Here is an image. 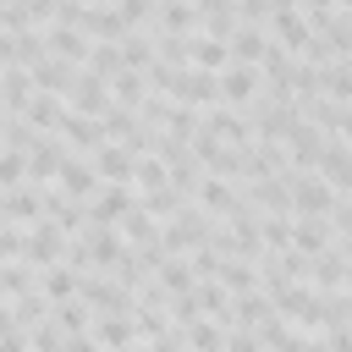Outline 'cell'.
Masks as SVG:
<instances>
[{
    "mask_svg": "<svg viewBox=\"0 0 352 352\" xmlns=\"http://www.w3.org/2000/svg\"><path fill=\"white\" fill-rule=\"evenodd\" d=\"M214 231H220V220L214 214H204L192 198L165 220V236H160V248L165 253H182V258H192L198 248H214Z\"/></svg>",
    "mask_w": 352,
    "mask_h": 352,
    "instance_id": "1",
    "label": "cell"
},
{
    "mask_svg": "<svg viewBox=\"0 0 352 352\" xmlns=\"http://www.w3.org/2000/svg\"><path fill=\"white\" fill-rule=\"evenodd\" d=\"M286 182H292V209H297V220H330V214H336L341 192H336L319 170H286Z\"/></svg>",
    "mask_w": 352,
    "mask_h": 352,
    "instance_id": "2",
    "label": "cell"
},
{
    "mask_svg": "<svg viewBox=\"0 0 352 352\" xmlns=\"http://www.w3.org/2000/svg\"><path fill=\"white\" fill-rule=\"evenodd\" d=\"M324 297L330 292H314V286H292V292H280L275 297V314L286 319V324H297V330H324Z\"/></svg>",
    "mask_w": 352,
    "mask_h": 352,
    "instance_id": "3",
    "label": "cell"
},
{
    "mask_svg": "<svg viewBox=\"0 0 352 352\" xmlns=\"http://www.w3.org/2000/svg\"><path fill=\"white\" fill-rule=\"evenodd\" d=\"M66 110H77V116H99V121H104V116L116 110V94H110V82H104L99 72L82 66L77 82H72V94H66Z\"/></svg>",
    "mask_w": 352,
    "mask_h": 352,
    "instance_id": "4",
    "label": "cell"
},
{
    "mask_svg": "<svg viewBox=\"0 0 352 352\" xmlns=\"http://www.w3.org/2000/svg\"><path fill=\"white\" fill-rule=\"evenodd\" d=\"M72 154H99V148H110V132H104V121L99 116H77V110H66V121H60V132H55Z\"/></svg>",
    "mask_w": 352,
    "mask_h": 352,
    "instance_id": "5",
    "label": "cell"
},
{
    "mask_svg": "<svg viewBox=\"0 0 352 352\" xmlns=\"http://www.w3.org/2000/svg\"><path fill=\"white\" fill-rule=\"evenodd\" d=\"M220 94H226L231 110H253L270 88H264V72H258V66H226V72H220Z\"/></svg>",
    "mask_w": 352,
    "mask_h": 352,
    "instance_id": "6",
    "label": "cell"
},
{
    "mask_svg": "<svg viewBox=\"0 0 352 352\" xmlns=\"http://www.w3.org/2000/svg\"><path fill=\"white\" fill-rule=\"evenodd\" d=\"M204 126H209L220 143H231V148H253V143H258V121H253L248 110H231V104L209 110V116H204Z\"/></svg>",
    "mask_w": 352,
    "mask_h": 352,
    "instance_id": "7",
    "label": "cell"
},
{
    "mask_svg": "<svg viewBox=\"0 0 352 352\" xmlns=\"http://www.w3.org/2000/svg\"><path fill=\"white\" fill-rule=\"evenodd\" d=\"M292 286H308V253H264V292L280 297Z\"/></svg>",
    "mask_w": 352,
    "mask_h": 352,
    "instance_id": "8",
    "label": "cell"
},
{
    "mask_svg": "<svg viewBox=\"0 0 352 352\" xmlns=\"http://www.w3.org/2000/svg\"><path fill=\"white\" fill-rule=\"evenodd\" d=\"M82 297L94 302V314H138V292L121 286L116 275H88L82 280Z\"/></svg>",
    "mask_w": 352,
    "mask_h": 352,
    "instance_id": "9",
    "label": "cell"
},
{
    "mask_svg": "<svg viewBox=\"0 0 352 352\" xmlns=\"http://www.w3.org/2000/svg\"><path fill=\"white\" fill-rule=\"evenodd\" d=\"M192 204H198L204 214H214V220H231L248 198H242V187H236V182H226V176H204V182H198V192H192Z\"/></svg>",
    "mask_w": 352,
    "mask_h": 352,
    "instance_id": "10",
    "label": "cell"
},
{
    "mask_svg": "<svg viewBox=\"0 0 352 352\" xmlns=\"http://www.w3.org/2000/svg\"><path fill=\"white\" fill-rule=\"evenodd\" d=\"M28 258H33L38 270H50V264H66V258H72V236H66L60 226L38 220V226H28Z\"/></svg>",
    "mask_w": 352,
    "mask_h": 352,
    "instance_id": "11",
    "label": "cell"
},
{
    "mask_svg": "<svg viewBox=\"0 0 352 352\" xmlns=\"http://www.w3.org/2000/svg\"><path fill=\"white\" fill-rule=\"evenodd\" d=\"M242 198H248L258 214H292V220H297V209H292V182H286V176H258V182L242 187Z\"/></svg>",
    "mask_w": 352,
    "mask_h": 352,
    "instance_id": "12",
    "label": "cell"
},
{
    "mask_svg": "<svg viewBox=\"0 0 352 352\" xmlns=\"http://www.w3.org/2000/svg\"><path fill=\"white\" fill-rule=\"evenodd\" d=\"M88 209H94V226H121V220L138 209V187H116V182H104V187L88 198Z\"/></svg>",
    "mask_w": 352,
    "mask_h": 352,
    "instance_id": "13",
    "label": "cell"
},
{
    "mask_svg": "<svg viewBox=\"0 0 352 352\" xmlns=\"http://www.w3.org/2000/svg\"><path fill=\"white\" fill-rule=\"evenodd\" d=\"M44 50H50L55 60L77 66V72L94 60V38H88V33H77V28H44Z\"/></svg>",
    "mask_w": 352,
    "mask_h": 352,
    "instance_id": "14",
    "label": "cell"
},
{
    "mask_svg": "<svg viewBox=\"0 0 352 352\" xmlns=\"http://www.w3.org/2000/svg\"><path fill=\"white\" fill-rule=\"evenodd\" d=\"M55 187H60V192H72V198H82V204H88V198H94V192H99V187H104V176H99V165H94V160H88V154H72V160H66V165H60V176H55Z\"/></svg>",
    "mask_w": 352,
    "mask_h": 352,
    "instance_id": "15",
    "label": "cell"
},
{
    "mask_svg": "<svg viewBox=\"0 0 352 352\" xmlns=\"http://www.w3.org/2000/svg\"><path fill=\"white\" fill-rule=\"evenodd\" d=\"M346 264H352V253L336 242L330 253L308 258V286H314V292H346Z\"/></svg>",
    "mask_w": 352,
    "mask_h": 352,
    "instance_id": "16",
    "label": "cell"
},
{
    "mask_svg": "<svg viewBox=\"0 0 352 352\" xmlns=\"http://www.w3.org/2000/svg\"><path fill=\"white\" fill-rule=\"evenodd\" d=\"M148 33L192 38V33H204V16H198V6H192V0H160V11H154V28H148Z\"/></svg>",
    "mask_w": 352,
    "mask_h": 352,
    "instance_id": "17",
    "label": "cell"
},
{
    "mask_svg": "<svg viewBox=\"0 0 352 352\" xmlns=\"http://www.w3.org/2000/svg\"><path fill=\"white\" fill-rule=\"evenodd\" d=\"M270 38H275L280 50H292V55H308V44H314L308 11H280V16H270Z\"/></svg>",
    "mask_w": 352,
    "mask_h": 352,
    "instance_id": "18",
    "label": "cell"
},
{
    "mask_svg": "<svg viewBox=\"0 0 352 352\" xmlns=\"http://www.w3.org/2000/svg\"><path fill=\"white\" fill-rule=\"evenodd\" d=\"M72 160V148L60 143V138H38V148L28 154V170H33V187H55V176H60V165Z\"/></svg>",
    "mask_w": 352,
    "mask_h": 352,
    "instance_id": "19",
    "label": "cell"
},
{
    "mask_svg": "<svg viewBox=\"0 0 352 352\" xmlns=\"http://www.w3.org/2000/svg\"><path fill=\"white\" fill-rule=\"evenodd\" d=\"M0 220H6V226H38V220H44V187L0 192Z\"/></svg>",
    "mask_w": 352,
    "mask_h": 352,
    "instance_id": "20",
    "label": "cell"
},
{
    "mask_svg": "<svg viewBox=\"0 0 352 352\" xmlns=\"http://www.w3.org/2000/svg\"><path fill=\"white\" fill-rule=\"evenodd\" d=\"M319 176H324L341 198H352V143H346V138H330V143H324V154H319Z\"/></svg>",
    "mask_w": 352,
    "mask_h": 352,
    "instance_id": "21",
    "label": "cell"
},
{
    "mask_svg": "<svg viewBox=\"0 0 352 352\" xmlns=\"http://www.w3.org/2000/svg\"><path fill=\"white\" fill-rule=\"evenodd\" d=\"M270 50H275L270 28H248V22H242V28L231 33V66H264Z\"/></svg>",
    "mask_w": 352,
    "mask_h": 352,
    "instance_id": "22",
    "label": "cell"
},
{
    "mask_svg": "<svg viewBox=\"0 0 352 352\" xmlns=\"http://www.w3.org/2000/svg\"><path fill=\"white\" fill-rule=\"evenodd\" d=\"M94 336H99V346H104V352L143 346V336H138V319H132V314H99V319H94Z\"/></svg>",
    "mask_w": 352,
    "mask_h": 352,
    "instance_id": "23",
    "label": "cell"
},
{
    "mask_svg": "<svg viewBox=\"0 0 352 352\" xmlns=\"http://www.w3.org/2000/svg\"><path fill=\"white\" fill-rule=\"evenodd\" d=\"M38 280H44V270H38L33 258H6V264H0V297H6V302L38 292Z\"/></svg>",
    "mask_w": 352,
    "mask_h": 352,
    "instance_id": "24",
    "label": "cell"
},
{
    "mask_svg": "<svg viewBox=\"0 0 352 352\" xmlns=\"http://www.w3.org/2000/svg\"><path fill=\"white\" fill-rule=\"evenodd\" d=\"M324 143H330V138H324L319 126H308V121H302V126H297V132L286 138V154H292V170H319V154H324Z\"/></svg>",
    "mask_w": 352,
    "mask_h": 352,
    "instance_id": "25",
    "label": "cell"
},
{
    "mask_svg": "<svg viewBox=\"0 0 352 352\" xmlns=\"http://www.w3.org/2000/svg\"><path fill=\"white\" fill-rule=\"evenodd\" d=\"M0 50H6V66H22L33 72L50 50H44V33H0Z\"/></svg>",
    "mask_w": 352,
    "mask_h": 352,
    "instance_id": "26",
    "label": "cell"
},
{
    "mask_svg": "<svg viewBox=\"0 0 352 352\" xmlns=\"http://www.w3.org/2000/svg\"><path fill=\"white\" fill-rule=\"evenodd\" d=\"M94 165H99V176H104V182H116V187H138V182H132V176H138V154H132V148L110 143V148H99V154H94Z\"/></svg>",
    "mask_w": 352,
    "mask_h": 352,
    "instance_id": "27",
    "label": "cell"
},
{
    "mask_svg": "<svg viewBox=\"0 0 352 352\" xmlns=\"http://www.w3.org/2000/svg\"><path fill=\"white\" fill-rule=\"evenodd\" d=\"M302 121H308V126H319L324 138H341V121H346V104H336L330 94H314V99H302Z\"/></svg>",
    "mask_w": 352,
    "mask_h": 352,
    "instance_id": "28",
    "label": "cell"
},
{
    "mask_svg": "<svg viewBox=\"0 0 352 352\" xmlns=\"http://www.w3.org/2000/svg\"><path fill=\"white\" fill-rule=\"evenodd\" d=\"M82 270H72V264H50L44 270V280H38V292L50 297V302H72V297H82Z\"/></svg>",
    "mask_w": 352,
    "mask_h": 352,
    "instance_id": "29",
    "label": "cell"
},
{
    "mask_svg": "<svg viewBox=\"0 0 352 352\" xmlns=\"http://www.w3.org/2000/svg\"><path fill=\"white\" fill-rule=\"evenodd\" d=\"M50 314H55V302H50L44 292H28V297L6 302V324H16V330H38Z\"/></svg>",
    "mask_w": 352,
    "mask_h": 352,
    "instance_id": "30",
    "label": "cell"
},
{
    "mask_svg": "<svg viewBox=\"0 0 352 352\" xmlns=\"http://www.w3.org/2000/svg\"><path fill=\"white\" fill-rule=\"evenodd\" d=\"M33 82H38V94H55V99H66V94H72V82H77V66H66V60L44 55V60L33 66Z\"/></svg>",
    "mask_w": 352,
    "mask_h": 352,
    "instance_id": "31",
    "label": "cell"
},
{
    "mask_svg": "<svg viewBox=\"0 0 352 352\" xmlns=\"http://www.w3.org/2000/svg\"><path fill=\"white\" fill-rule=\"evenodd\" d=\"M116 231H121V236H126L132 248H154V242L165 236V220H154V214H148V209L138 204V209H132V214H126V220H121Z\"/></svg>",
    "mask_w": 352,
    "mask_h": 352,
    "instance_id": "32",
    "label": "cell"
},
{
    "mask_svg": "<svg viewBox=\"0 0 352 352\" xmlns=\"http://www.w3.org/2000/svg\"><path fill=\"white\" fill-rule=\"evenodd\" d=\"M275 319V297L270 292H248V297H236V324L231 330H264Z\"/></svg>",
    "mask_w": 352,
    "mask_h": 352,
    "instance_id": "33",
    "label": "cell"
},
{
    "mask_svg": "<svg viewBox=\"0 0 352 352\" xmlns=\"http://www.w3.org/2000/svg\"><path fill=\"white\" fill-rule=\"evenodd\" d=\"M50 319H55L66 336H94V319H99V314H94V302H88V297H72V302H55V314H50Z\"/></svg>",
    "mask_w": 352,
    "mask_h": 352,
    "instance_id": "34",
    "label": "cell"
},
{
    "mask_svg": "<svg viewBox=\"0 0 352 352\" xmlns=\"http://www.w3.org/2000/svg\"><path fill=\"white\" fill-rule=\"evenodd\" d=\"M192 66H204V72H226V66H231V38L198 33V38H192Z\"/></svg>",
    "mask_w": 352,
    "mask_h": 352,
    "instance_id": "35",
    "label": "cell"
},
{
    "mask_svg": "<svg viewBox=\"0 0 352 352\" xmlns=\"http://www.w3.org/2000/svg\"><path fill=\"white\" fill-rule=\"evenodd\" d=\"M22 116H28L38 132H50V138H55V132H60V121H66V99H55V94H33V104H28Z\"/></svg>",
    "mask_w": 352,
    "mask_h": 352,
    "instance_id": "36",
    "label": "cell"
},
{
    "mask_svg": "<svg viewBox=\"0 0 352 352\" xmlns=\"http://www.w3.org/2000/svg\"><path fill=\"white\" fill-rule=\"evenodd\" d=\"M330 248H336V226H330V220H297V253L319 258V253H330Z\"/></svg>",
    "mask_w": 352,
    "mask_h": 352,
    "instance_id": "37",
    "label": "cell"
},
{
    "mask_svg": "<svg viewBox=\"0 0 352 352\" xmlns=\"http://www.w3.org/2000/svg\"><path fill=\"white\" fill-rule=\"evenodd\" d=\"M170 297H182V292H198V275H192V258H182V253H170L165 264H160V275H154Z\"/></svg>",
    "mask_w": 352,
    "mask_h": 352,
    "instance_id": "38",
    "label": "cell"
},
{
    "mask_svg": "<svg viewBox=\"0 0 352 352\" xmlns=\"http://www.w3.org/2000/svg\"><path fill=\"white\" fill-rule=\"evenodd\" d=\"M110 94H116V104H121V110H143L154 88H148V77H143V72H121V77L110 82Z\"/></svg>",
    "mask_w": 352,
    "mask_h": 352,
    "instance_id": "39",
    "label": "cell"
},
{
    "mask_svg": "<svg viewBox=\"0 0 352 352\" xmlns=\"http://www.w3.org/2000/svg\"><path fill=\"white\" fill-rule=\"evenodd\" d=\"M182 336H187V352H226V341H231V330L214 324V319H198V324H187Z\"/></svg>",
    "mask_w": 352,
    "mask_h": 352,
    "instance_id": "40",
    "label": "cell"
},
{
    "mask_svg": "<svg viewBox=\"0 0 352 352\" xmlns=\"http://www.w3.org/2000/svg\"><path fill=\"white\" fill-rule=\"evenodd\" d=\"M297 248V220L292 214H264V253H292Z\"/></svg>",
    "mask_w": 352,
    "mask_h": 352,
    "instance_id": "41",
    "label": "cell"
},
{
    "mask_svg": "<svg viewBox=\"0 0 352 352\" xmlns=\"http://www.w3.org/2000/svg\"><path fill=\"white\" fill-rule=\"evenodd\" d=\"M88 72H99L104 82H116L121 72H132V60H126V50H121V44H94V60H88Z\"/></svg>",
    "mask_w": 352,
    "mask_h": 352,
    "instance_id": "42",
    "label": "cell"
},
{
    "mask_svg": "<svg viewBox=\"0 0 352 352\" xmlns=\"http://www.w3.org/2000/svg\"><path fill=\"white\" fill-rule=\"evenodd\" d=\"M38 138H44V132H38L28 116H6V148H11V154H33Z\"/></svg>",
    "mask_w": 352,
    "mask_h": 352,
    "instance_id": "43",
    "label": "cell"
},
{
    "mask_svg": "<svg viewBox=\"0 0 352 352\" xmlns=\"http://www.w3.org/2000/svg\"><path fill=\"white\" fill-rule=\"evenodd\" d=\"M138 204H143V209H148L154 220H170V214H176V209H182L187 198H182V192H176V187L165 182V187H148V192H138Z\"/></svg>",
    "mask_w": 352,
    "mask_h": 352,
    "instance_id": "44",
    "label": "cell"
},
{
    "mask_svg": "<svg viewBox=\"0 0 352 352\" xmlns=\"http://www.w3.org/2000/svg\"><path fill=\"white\" fill-rule=\"evenodd\" d=\"M0 187L6 192H16V187H33V170H28V154H0Z\"/></svg>",
    "mask_w": 352,
    "mask_h": 352,
    "instance_id": "45",
    "label": "cell"
},
{
    "mask_svg": "<svg viewBox=\"0 0 352 352\" xmlns=\"http://www.w3.org/2000/svg\"><path fill=\"white\" fill-rule=\"evenodd\" d=\"M132 182H138V192L165 187V182H170V165H165L160 154H138V176H132Z\"/></svg>",
    "mask_w": 352,
    "mask_h": 352,
    "instance_id": "46",
    "label": "cell"
},
{
    "mask_svg": "<svg viewBox=\"0 0 352 352\" xmlns=\"http://www.w3.org/2000/svg\"><path fill=\"white\" fill-rule=\"evenodd\" d=\"M324 94H330L336 104H352V60L324 66Z\"/></svg>",
    "mask_w": 352,
    "mask_h": 352,
    "instance_id": "47",
    "label": "cell"
},
{
    "mask_svg": "<svg viewBox=\"0 0 352 352\" xmlns=\"http://www.w3.org/2000/svg\"><path fill=\"white\" fill-rule=\"evenodd\" d=\"M170 319H176V330L198 324V319H204V302H198V292H182V297H170Z\"/></svg>",
    "mask_w": 352,
    "mask_h": 352,
    "instance_id": "48",
    "label": "cell"
},
{
    "mask_svg": "<svg viewBox=\"0 0 352 352\" xmlns=\"http://www.w3.org/2000/svg\"><path fill=\"white\" fill-rule=\"evenodd\" d=\"M220 264H226L220 248H198V253H192V275H198V280H220Z\"/></svg>",
    "mask_w": 352,
    "mask_h": 352,
    "instance_id": "49",
    "label": "cell"
},
{
    "mask_svg": "<svg viewBox=\"0 0 352 352\" xmlns=\"http://www.w3.org/2000/svg\"><path fill=\"white\" fill-rule=\"evenodd\" d=\"M236 16H242L248 28H270V16H275V6H270V0H236Z\"/></svg>",
    "mask_w": 352,
    "mask_h": 352,
    "instance_id": "50",
    "label": "cell"
},
{
    "mask_svg": "<svg viewBox=\"0 0 352 352\" xmlns=\"http://www.w3.org/2000/svg\"><path fill=\"white\" fill-rule=\"evenodd\" d=\"M330 226H336V242L352 253V198H341L336 204V214H330Z\"/></svg>",
    "mask_w": 352,
    "mask_h": 352,
    "instance_id": "51",
    "label": "cell"
},
{
    "mask_svg": "<svg viewBox=\"0 0 352 352\" xmlns=\"http://www.w3.org/2000/svg\"><path fill=\"white\" fill-rule=\"evenodd\" d=\"M226 352H270V346H264V336H258V330H231Z\"/></svg>",
    "mask_w": 352,
    "mask_h": 352,
    "instance_id": "52",
    "label": "cell"
},
{
    "mask_svg": "<svg viewBox=\"0 0 352 352\" xmlns=\"http://www.w3.org/2000/svg\"><path fill=\"white\" fill-rule=\"evenodd\" d=\"M143 352H187V336H182V330H170V336H154V341H143Z\"/></svg>",
    "mask_w": 352,
    "mask_h": 352,
    "instance_id": "53",
    "label": "cell"
},
{
    "mask_svg": "<svg viewBox=\"0 0 352 352\" xmlns=\"http://www.w3.org/2000/svg\"><path fill=\"white\" fill-rule=\"evenodd\" d=\"M66 352H104V346H99V336H72Z\"/></svg>",
    "mask_w": 352,
    "mask_h": 352,
    "instance_id": "54",
    "label": "cell"
},
{
    "mask_svg": "<svg viewBox=\"0 0 352 352\" xmlns=\"http://www.w3.org/2000/svg\"><path fill=\"white\" fill-rule=\"evenodd\" d=\"M308 16H324V11H341V0H302Z\"/></svg>",
    "mask_w": 352,
    "mask_h": 352,
    "instance_id": "55",
    "label": "cell"
},
{
    "mask_svg": "<svg viewBox=\"0 0 352 352\" xmlns=\"http://www.w3.org/2000/svg\"><path fill=\"white\" fill-rule=\"evenodd\" d=\"M330 352H352V330H330Z\"/></svg>",
    "mask_w": 352,
    "mask_h": 352,
    "instance_id": "56",
    "label": "cell"
},
{
    "mask_svg": "<svg viewBox=\"0 0 352 352\" xmlns=\"http://www.w3.org/2000/svg\"><path fill=\"white\" fill-rule=\"evenodd\" d=\"M346 292H352V264H346Z\"/></svg>",
    "mask_w": 352,
    "mask_h": 352,
    "instance_id": "57",
    "label": "cell"
},
{
    "mask_svg": "<svg viewBox=\"0 0 352 352\" xmlns=\"http://www.w3.org/2000/svg\"><path fill=\"white\" fill-rule=\"evenodd\" d=\"M341 11H352V0H341Z\"/></svg>",
    "mask_w": 352,
    "mask_h": 352,
    "instance_id": "58",
    "label": "cell"
},
{
    "mask_svg": "<svg viewBox=\"0 0 352 352\" xmlns=\"http://www.w3.org/2000/svg\"><path fill=\"white\" fill-rule=\"evenodd\" d=\"M94 6H116V0H94Z\"/></svg>",
    "mask_w": 352,
    "mask_h": 352,
    "instance_id": "59",
    "label": "cell"
},
{
    "mask_svg": "<svg viewBox=\"0 0 352 352\" xmlns=\"http://www.w3.org/2000/svg\"><path fill=\"white\" fill-rule=\"evenodd\" d=\"M126 352H143V346H126Z\"/></svg>",
    "mask_w": 352,
    "mask_h": 352,
    "instance_id": "60",
    "label": "cell"
}]
</instances>
